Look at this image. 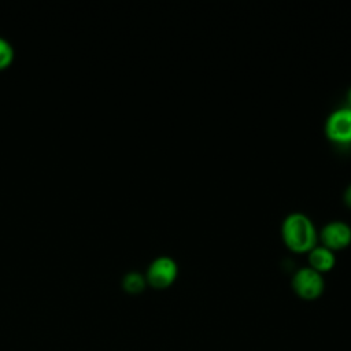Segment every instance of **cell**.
I'll return each instance as SVG.
<instances>
[{
  "label": "cell",
  "instance_id": "obj_5",
  "mask_svg": "<svg viewBox=\"0 0 351 351\" xmlns=\"http://www.w3.org/2000/svg\"><path fill=\"white\" fill-rule=\"evenodd\" d=\"M322 245L330 251H337L351 244V228L348 223L341 221L328 222L319 233Z\"/></svg>",
  "mask_w": 351,
  "mask_h": 351
},
{
  "label": "cell",
  "instance_id": "obj_6",
  "mask_svg": "<svg viewBox=\"0 0 351 351\" xmlns=\"http://www.w3.org/2000/svg\"><path fill=\"white\" fill-rule=\"evenodd\" d=\"M308 256V267H311L313 270L318 271V273H326L330 271L335 267L336 263V256L335 252L330 251L329 248L321 245V247H314L310 252H307Z\"/></svg>",
  "mask_w": 351,
  "mask_h": 351
},
{
  "label": "cell",
  "instance_id": "obj_4",
  "mask_svg": "<svg viewBox=\"0 0 351 351\" xmlns=\"http://www.w3.org/2000/svg\"><path fill=\"white\" fill-rule=\"evenodd\" d=\"M325 136L336 144H351V107L335 110L325 121Z\"/></svg>",
  "mask_w": 351,
  "mask_h": 351
},
{
  "label": "cell",
  "instance_id": "obj_3",
  "mask_svg": "<svg viewBox=\"0 0 351 351\" xmlns=\"http://www.w3.org/2000/svg\"><path fill=\"white\" fill-rule=\"evenodd\" d=\"M178 274V266L177 262L170 256H158L155 258L145 274L147 282L156 289H165L169 288L177 278Z\"/></svg>",
  "mask_w": 351,
  "mask_h": 351
},
{
  "label": "cell",
  "instance_id": "obj_2",
  "mask_svg": "<svg viewBox=\"0 0 351 351\" xmlns=\"http://www.w3.org/2000/svg\"><path fill=\"white\" fill-rule=\"evenodd\" d=\"M292 288L299 298L304 300H314L322 295L325 281L321 273L311 267H303L293 274Z\"/></svg>",
  "mask_w": 351,
  "mask_h": 351
},
{
  "label": "cell",
  "instance_id": "obj_1",
  "mask_svg": "<svg viewBox=\"0 0 351 351\" xmlns=\"http://www.w3.org/2000/svg\"><path fill=\"white\" fill-rule=\"evenodd\" d=\"M281 237L288 250L303 254L315 247L318 236L310 217L303 213H291L282 221Z\"/></svg>",
  "mask_w": 351,
  "mask_h": 351
},
{
  "label": "cell",
  "instance_id": "obj_10",
  "mask_svg": "<svg viewBox=\"0 0 351 351\" xmlns=\"http://www.w3.org/2000/svg\"><path fill=\"white\" fill-rule=\"evenodd\" d=\"M347 99H348V107H351V88L348 89V93H347Z\"/></svg>",
  "mask_w": 351,
  "mask_h": 351
},
{
  "label": "cell",
  "instance_id": "obj_8",
  "mask_svg": "<svg viewBox=\"0 0 351 351\" xmlns=\"http://www.w3.org/2000/svg\"><path fill=\"white\" fill-rule=\"evenodd\" d=\"M14 60V48L12 45L0 37V70H4L11 66Z\"/></svg>",
  "mask_w": 351,
  "mask_h": 351
},
{
  "label": "cell",
  "instance_id": "obj_9",
  "mask_svg": "<svg viewBox=\"0 0 351 351\" xmlns=\"http://www.w3.org/2000/svg\"><path fill=\"white\" fill-rule=\"evenodd\" d=\"M343 199H344V203L348 208H351V184L346 188L344 191V195H343Z\"/></svg>",
  "mask_w": 351,
  "mask_h": 351
},
{
  "label": "cell",
  "instance_id": "obj_7",
  "mask_svg": "<svg viewBox=\"0 0 351 351\" xmlns=\"http://www.w3.org/2000/svg\"><path fill=\"white\" fill-rule=\"evenodd\" d=\"M145 284H147V280L144 276H141L140 273L137 271H132V273H128L125 277H123V281H122V285H123V289L129 293H140L144 288H145Z\"/></svg>",
  "mask_w": 351,
  "mask_h": 351
}]
</instances>
